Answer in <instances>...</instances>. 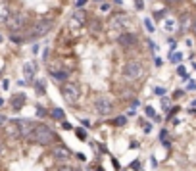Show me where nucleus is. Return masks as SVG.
Instances as JSON below:
<instances>
[{
    "instance_id": "nucleus-15",
    "label": "nucleus",
    "mask_w": 196,
    "mask_h": 171,
    "mask_svg": "<svg viewBox=\"0 0 196 171\" xmlns=\"http://www.w3.org/2000/svg\"><path fill=\"white\" fill-rule=\"evenodd\" d=\"M52 75H54L58 81H67V73L65 71H52Z\"/></svg>"
},
{
    "instance_id": "nucleus-33",
    "label": "nucleus",
    "mask_w": 196,
    "mask_h": 171,
    "mask_svg": "<svg viewBox=\"0 0 196 171\" xmlns=\"http://www.w3.org/2000/svg\"><path fill=\"white\" fill-rule=\"evenodd\" d=\"M192 29H194V33H196V19H194V25H192Z\"/></svg>"
},
{
    "instance_id": "nucleus-2",
    "label": "nucleus",
    "mask_w": 196,
    "mask_h": 171,
    "mask_svg": "<svg viewBox=\"0 0 196 171\" xmlns=\"http://www.w3.org/2000/svg\"><path fill=\"white\" fill-rule=\"evenodd\" d=\"M50 27H52V21H50V19H40V21H37L35 25L27 31L25 40H35V39H39V37H44L48 31H50Z\"/></svg>"
},
{
    "instance_id": "nucleus-27",
    "label": "nucleus",
    "mask_w": 196,
    "mask_h": 171,
    "mask_svg": "<svg viewBox=\"0 0 196 171\" xmlns=\"http://www.w3.org/2000/svg\"><path fill=\"white\" fill-rule=\"evenodd\" d=\"M58 171H75L73 167H69V165H64V167H60Z\"/></svg>"
},
{
    "instance_id": "nucleus-17",
    "label": "nucleus",
    "mask_w": 196,
    "mask_h": 171,
    "mask_svg": "<svg viewBox=\"0 0 196 171\" xmlns=\"http://www.w3.org/2000/svg\"><path fill=\"white\" fill-rule=\"evenodd\" d=\"M35 88H37V91H39V92H40V94H42V92H44V85H42V81H37V85H35Z\"/></svg>"
},
{
    "instance_id": "nucleus-32",
    "label": "nucleus",
    "mask_w": 196,
    "mask_h": 171,
    "mask_svg": "<svg viewBox=\"0 0 196 171\" xmlns=\"http://www.w3.org/2000/svg\"><path fill=\"white\" fill-rule=\"evenodd\" d=\"M4 152V144H2V142H0V154H2Z\"/></svg>"
},
{
    "instance_id": "nucleus-1",
    "label": "nucleus",
    "mask_w": 196,
    "mask_h": 171,
    "mask_svg": "<svg viewBox=\"0 0 196 171\" xmlns=\"http://www.w3.org/2000/svg\"><path fill=\"white\" fill-rule=\"evenodd\" d=\"M29 140L37 142V144H40V146H48V144H52V142L56 140V135H54V131H52L50 127H46V125H37L33 135L29 137Z\"/></svg>"
},
{
    "instance_id": "nucleus-37",
    "label": "nucleus",
    "mask_w": 196,
    "mask_h": 171,
    "mask_svg": "<svg viewBox=\"0 0 196 171\" xmlns=\"http://www.w3.org/2000/svg\"><path fill=\"white\" fill-rule=\"evenodd\" d=\"M175 2H181V0H175Z\"/></svg>"
},
{
    "instance_id": "nucleus-23",
    "label": "nucleus",
    "mask_w": 196,
    "mask_h": 171,
    "mask_svg": "<svg viewBox=\"0 0 196 171\" xmlns=\"http://www.w3.org/2000/svg\"><path fill=\"white\" fill-rule=\"evenodd\" d=\"M135 6H137V10H142V8H144L142 6V0H135Z\"/></svg>"
},
{
    "instance_id": "nucleus-30",
    "label": "nucleus",
    "mask_w": 196,
    "mask_h": 171,
    "mask_svg": "<svg viewBox=\"0 0 196 171\" xmlns=\"http://www.w3.org/2000/svg\"><path fill=\"white\" fill-rule=\"evenodd\" d=\"M131 167H133V169H138V167H140V164H138V162H135V164H131Z\"/></svg>"
},
{
    "instance_id": "nucleus-21",
    "label": "nucleus",
    "mask_w": 196,
    "mask_h": 171,
    "mask_svg": "<svg viewBox=\"0 0 196 171\" xmlns=\"http://www.w3.org/2000/svg\"><path fill=\"white\" fill-rule=\"evenodd\" d=\"M37 115H39V117H44V115H46V110H42V108L39 106V108H37Z\"/></svg>"
},
{
    "instance_id": "nucleus-25",
    "label": "nucleus",
    "mask_w": 196,
    "mask_h": 171,
    "mask_svg": "<svg viewBox=\"0 0 196 171\" xmlns=\"http://www.w3.org/2000/svg\"><path fill=\"white\" fill-rule=\"evenodd\" d=\"M88 2V0H77V8H79V10H81V6H85V4H87Z\"/></svg>"
},
{
    "instance_id": "nucleus-12",
    "label": "nucleus",
    "mask_w": 196,
    "mask_h": 171,
    "mask_svg": "<svg viewBox=\"0 0 196 171\" xmlns=\"http://www.w3.org/2000/svg\"><path fill=\"white\" fill-rule=\"evenodd\" d=\"M73 21L85 23V21H87V14H85L83 10H75V12H73Z\"/></svg>"
},
{
    "instance_id": "nucleus-14",
    "label": "nucleus",
    "mask_w": 196,
    "mask_h": 171,
    "mask_svg": "<svg viewBox=\"0 0 196 171\" xmlns=\"http://www.w3.org/2000/svg\"><path fill=\"white\" fill-rule=\"evenodd\" d=\"M8 19H10V14H8V8L0 4V23H8Z\"/></svg>"
},
{
    "instance_id": "nucleus-10",
    "label": "nucleus",
    "mask_w": 196,
    "mask_h": 171,
    "mask_svg": "<svg viewBox=\"0 0 196 171\" xmlns=\"http://www.w3.org/2000/svg\"><path fill=\"white\" fill-rule=\"evenodd\" d=\"M23 104H25V94H14L12 96V108L14 110H19Z\"/></svg>"
},
{
    "instance_id": "nucleus-5",
    "label": "nucleus",
    "mask_w": 196,
    "mask_h": 171,
    "mask_svg": "<svg viewBox=\"0 0 196 171\" xmlns=\"http://www.w3.org/2000/svg\"><path fill=\"white\" fill-rule=\"evenodd\" d=\"M62 96L65 102L73 104L77 98H79V87H77L75 83H64L62 85Z\"/></svg>"
},
{
    "instance_id": "nucleus-4",
    "label": "nucleus",
    "mask_w": 196,
    "mask_h": 171,
    "mask_svg": "<svg viewBox=\"0 0 196 171\" xmlns=\"http://www.w3.org/2000/svg\"><path fill=\"white\" fill-rule=\"evenodd\" d=\"M123 73H125V77H127L129 81L138 79V77L142 75V64H140V62H137V60H131V62L125 64Z\"/></svg>"
},
{
    "instance_id": "nucleus-29",
    "label": "nucleus",
    "mask_w": 196,
    "mask_h": 171,
    "mask_svg": "<svg viewBox=\"0 0 196 171\" xmlns=\"http://www.w3.org/2000/svg\"><path fill=\"white\" fill-rule=\"evenodd\" d=\"M100 8H102V12H108V10H110V4H102Z\"/></svg>"
},
{
    "instance_id": "nucleus-7",
    "label": "nucleus",
    "mask_w": 196,
    "mask_h": 171,
    "mask_svg": "<svg viewBox=\"0 0 196 171\" xmlns=\"http://www.w3.org/2000/svg\"><path fill=\"white\" fill-rule=\"evenodd\" d=\"M6 25L10 27L12 33H18V31L21 29L23 25H25V18H23L21 14H14V15H10V19H8Z\"/></svg>"
},
{
    "instance_id": "nucleus-19",
    "label": "nucleus",
    "mask_w": 196,
    "mask_h": 171,
    "mask_svg": "<svg viewBox=\"0 0 196 171\" xmlns=\"http://www.w3.org/2000/svg\"><path fill=\"white\" fill-rule=\"evenodd\" d=\"M75 133H77V137H79V138H81V140H85V138H87V133H85V131H83V129H77V131H75Z\"/></svg>"
},
{
    "instance_id": "nucleus-8",
    "label": "nucleus",
    "mask_w": 196,
    "mask_h": 171,
    "mask_svg": "<svg viewBox=\"0 0 196 171\" xmlns=\"http://www.w3.org/2000/svg\"><path fill=\"white\" fill-rule=\"evenodd\" d=\"M117 42H119L121 46L129 48V46H133V44H137V42H138V37H137V35H133V33H121V35H119V39H117Z\"/></svg>"
},
{
    "instance_id": "nucleus-35",
    "label": "nucleus",
    "mask_w": 196,
    "mask_h": 171,
    "mask_svg": "<svg viewBox=\"0 0 196 171\" xmlns=\"http://www.w3.org/2000/svg\"><path fill=\"white\" fill-rule=\"evenodd\" d=\"M192 106H196V100H194V102H192Z\"/></svg>"
},
{
    "instance_id": "nucleus-18",
    "label": "nucleus",
    "mask_w": 196,
    "mask_h": 171,
    "mask_svg": "<svg viewBox=\"0 0 196 171\" xmlns=\"http://www.w3.org/2000/svg\"><path fill=\"white\" fill-rule=\"evenodd\" d=\"M146 115H148V117H156V112H154V108L146 106Z\"/></svg>"
},
{
    "instance_id": "nucleus-11",
    "label": "nucleus",
    "mask_w": 196,
    "mask_h": 171,
    "mask_svg": "<svg viewBox=\"0 0 196 171\" xmlns=\"http://www.w3.org/2000/svg\"><path fill=\"white\" fill-rule=\"evenodd\" d=\"M23 77H25V81H33V77H35V66L33 64L23 66Z\"/></svg>"
},
{
    "instance_id": "nucleus-3",
    "label": "nucleus",
    "mask_w": 196,
    "mask_h": 171,
    "mask_svg": "<svg viewBox=\"0 0 196 171\" xmlns=\"http://www.w3.org/2000/svg\"><path fill=\"white\" fill-rule=\"evenodd\" d=\"M14 127H15V133H18L19 137L29 138L33 135V131H35L37 125L33 123V121H29V119H15L14 121Z\"/></svg>"
},
{
    "instance_id": "nucleus-22",
    "label": "nucleus",
    "mask_w": 196,
    "mask_h": 171,
    "mask_svg": "<svg viewBox=\"0 0 196 171\" xmlns=\"http://www.w3.org/2000/svg\"><path fill=\"white\" fill-rule=\"evenodd\" d=\"M177 73H179V75H183V77H185V75H186V69H185V66H179Z\"/></svg>"
},
{
    "instance_id": "nucleus-28",
    "label": "nucleus",
    "mask_w": 196,
    "mask_h": 171,
    "mask_svg": "<svg viewBox=\"0 0 196 171\" xmlns=\"http://www.w3.org/2000/svg\"><path fill=\"white\" fill-rule=\"evenodd\" d=\"M62 129H65V131H69V129H71V125H69L67 121H64V123H62Z\"/></svg>"
},
{
    "instance_id": "nucleus-13",
    "label": "nucleus",
    "mask_w": 196,
    "mask_h": 171,
    "mask_svg": "<svg viewBox=\"0 0 196 171\" xmlns=\"http://www.w3.org/2000/svg\"><path fill=\"white\" fill-rule=\"evenodd\" d=\"M50 115L54 117V119H58V121H64L65 113H64V110H62V108H54V110L50 112Z\"/></svg>"
},
{
    "instance_id": "nucleus-34",
    "label": "nucleus",
    "mask_w": 196,
    "mask_h": 171,
    "mask_svg": "<svg viewBox=\"0 0 196 171\" xmlns=\"http://www.w3.org/2000/svg\"><path fill=\"white\" fill-rule=\"evenodd\" d=\"M2 104H4V100H2V98H0V106H2Z\"/></svg>"
},
{
    "instance_id": "nucleus-20",
    "label": "nucleus",
    "mask_w": 196,
    "mask_h": 171,
    "mask_svg": "<svg viewBox=\"0 0 196 171\" xmlns=\"http://www.w3.org/2000/svg\"><path fill=\"white\" fill-rule=\"evenodd\" d=\"M144 27H146V29L150 31V33H152V31H154V25H152V23H150V19H144Z\"/></svg>"
},
{
    "instance_id": "nucleus-36",
    "label": "nucleus",
    "mask_w": 196,
    "mask_h": 171,
    "mask_svg": "<svg viewBox=\"0 0 196 171\" xmlns=\"http://www.w3.org/2000/svg\"><path fill=\"white\" fill-rule=\"evenodd\" d=\"M0 42H2V35H0Z\"/></svg>"
},
{
    "instance_id": "nucleus-16",
    "label": "nucleus",
    "mask_w": 196,
    "mask_h": 171,
    "mask_svg": "<svg viewBox=\"0 0 196 171\" xmlns=\"http://www.w3.org/2000/svg\"><path fill=\"white\" fill-rule=\"evenodd\" d=\"M12 42H23V40H25V37L23 35H19V33H12Z\"/></svg>"
},
{
    "instance_id": "nucleus-31",
    "label": "nucleus",
    "mask_w": 196,
    "mask_h": 171,
    "mask_svg": "<svg viewBox=\"0 0 196 171\" xmlns=\"http://www.w3.org/2000/svg\"><path fill=\"white\" fill-rule=\"evenodd\" d=\"M4 121H6V117H4V115H0V125H2Z\"/></svg>"
},
{
    "instance_id": "nucleus-26",
    "label": "nucleus",
    "mask_w": 196,
    "mask_h": 171,
    "mask_svg": "<svg viewBox=\"0 0 196 171\" xmlns=\"http://www.w3.org/2000/svg\"><path fill=\"white\" fill-rule=\"evenodd\" d=\"M181 58H183L181 54H173V56H171V60H173V62H179V60H181Z\"/></svg>"
},
{
    "instance_id": "nucleus-24",
    "label": "nucleus",
    "mask_w": 196,
    "mask_h": 171,
    "mask_svg": "<svg viewBox=\"0 0 196 171\" xmlns=\"http://www.w3.org/2000/svg\"><path fill=\"white\" fill-rule=\"evenodd\" d=\"M113 123H116V125H123V123H125V117H117Z\"/></svg>"
},
{
    "instance_id": "nucleus-9",
    "label": "nucleus",
    "mask_w": 196,
    "mask_h": 171,
    "mask_svg": "<svg viewBox=\"0 0 196 171\" xmlns=\"http://www.w3.org/2000/svg\"><path fill=\"white\" fill-rule=\"evenodd\" d=\"M52 156L58 158V160H67V158H69V150L65 148L64 144H58V146H54V150H52Z\"/></svg>"
},
{
    "instance_id": "nucleus-6",
    "label": "nucleus",
    "mask_w": 196,
    "mask_h": 171,
    "mask_svg": "<svg viewBox=\"0 0 196 171\" xmlns=\"http://www.w3.org/2000/svg\"><path fill=\"white\" fill-rule=\"evenodd\" d=\"M94 108L96 112L100 113V115H108V113H112V102H110V98H106V96H100V98H96L94 102Z\"/></svg>"
}]
</instances>
